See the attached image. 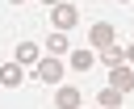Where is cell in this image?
<instances>
[{"label": "cell", "mask_w": 134, "mask_h": 109, "mask_svg": "<svg viewBox=\"0 0 134 109\" xmlns=\"http://www.w3.org/2000/svg\"><path fill=\"white\" fill-rule=\"evenodd\" d=\"M121 54H126V63L134 67V42H130V46H121Z\"/></svg>", "instance_id": "obj_12"}, {"label": "cell", "mask_w": 134, "mask_h": 109, "mask_svg": "<svg viewBox=\"0 0 134 109\" xmlns=\"http://www.w3.org/2000/svg\"><path fill=\"white\" fill-rule=\"evenodd\" d=\"M46 50H50V59H59V54L67 50V34H59V29H54V34L46 38Z\"/></svg>", "instance_id": "obj_8"}, {"label": "cell", "mask_w": 134, "mask_h": 109, "mask_svg": "<svg viewBox=\"0 0 134 109\" xmlns=\"http://www.w3.org/2000/svg\"><path fill=\"white\" fill-rule=\"evenodd\" d=\"M100 105H105V109H117V105H121V92L105 88V92H100Z\"/></svg>", "instance_id": "obj_11"}, {"label": "cell", "mask_w": 134, "mask_h": 109, "mask_svg": "<svg viewBox=\"0 0 134 109\" xmlns=\"http://www.w3.org/2000/svg\"><path fill=\"white\" fill-rule=\"evenodd\" d=\"M46 4H59V0H46Z\"/></svg>", "instance_id": "obj_14"}, {"label": "cell", "mask_w": 134, "mask_h": 109, "mask_svg": "<svg viewBox=\"0 0 134 109\" xmlns=\"http://www.w3.org/2000/svg\"><path fill=\"white\" fill-rule=\"evenodd\" d=\"M50 17H54V29H59V34H71V29H75V21H80V8H71V4H63V0H59Z\"/></svg>", "instance_id": "obj_1"}, {"label": "cell", "mask_w": 134, "mask_h": 109, "mask_svg": "<svg viewBox=\"0 0 134 109\" xmlns=\"http://www.w3.org/2000/svg\"><path fill=\"white\" fill-rule=\"evenodd\" d=\"M8 4H25V0H8Z\"/></svg>", "instance_id": "obj_13"}, {"label": "cell", "mask_w": 134, "mask_h": 109, "mask_svg": "<svg viewBox=\"0 0 134 109\" xmlns=\"http://www.w3.org/2000/svg\"><path fill=\"white\" fill-rule=\"evenodd\" d=\"M109 88L126 96V92L134 88V67H130V63H121V67H109Z\"/></svg>", "instance_id": "obj_2"}, {"label": "cell", "mask_w": 134, "mask_h": 109, "mask_svg": "<svg viewBox=\"0 0 134 109\" xmlns=\"http://www.w3.org/2000/svg\"><path fill=\"white\" fill-rule=\"evenodd\" d=\"M38 59H42L38 42H21L17 46V67H38Z\"/></svg>", "instance_id": "obj_5"}, {"label": "cell", "mask_w": 134, "mask_h": 109, "mask_svg": "<svg viewBox=\"0 0 134 109\" xmlns=\"http://www.w3.org/2000/svg\"><path fill=\"white\" fill-rule=\"evenodd\" d=\"M92 63H96V54H92V50H71V67H75V71H88Z\"/></svg>", "instance_id": "obj_9"}, {"label": "cell", "mask_w": 134, "mask_h": 109, "mask_svg": "<svg viewBox=\"0 0 134 109\" xmlns=\"http://www.w3.org/2000/svg\"><path fill=\"white\" fill-rule=\"evenodd\" d=\"M100 63H105V67H121V63H126L121 46H105V50H100Z\"/></svg>", "instance_id": "obj_10"}, {"label": "cell", "mask_w": 134, "mask_h": 109, "mask_svg": "<svg viewBox=\"0 0 134 109\" xmlns=\"http://www.w3.org/2000/svg\"><path fill=\"white\" fill-rule=\"evenodd\" d=\"M21 80H25V71H21L17 63H4V67H0V84H4V88H17Z\"/></svg>", "instance_id": "obj_7"}, {"label": "cell", "mask_w": 134, "mask_h": 109, "mask_svg": "<svg viewBox=\"0 0 134 109\" xmlns=\"http://www.w3.org/2000/svg\"><path fill=\"white\" fill-rule=\"evenodd\" d=\"M88 42H92V50H105V46H113V25H109V21H96V25L88 29Z\"/></svg>", "instance_id": "obj_3"}, {"label": "cell", "mask_w": 134, "mask_h": 109, "mask_svg": "<svg viewBox=\"0 0 134 109\" xmlns=\"http://www.w3.org/2000/svg\"><path fill=\"white\" fill-rule=\"evenodd\" d=\"M121 4H130V0H121Z\"/></svg>", "instance_id": "obj_15"}, {"label": "cell", "mask_w": 134, "mask_h": 109, "mask_svg": "<svg viewBox=\"0 0 134 109\" xmlns=\"http://www.w3.org/2000/svg\"><path fill=\"white\" fill-rule=\"evenodd\" d=\"M54 105L59 109H80V88H71V84L67 88H54Z\"/></svg>", "instance_id": "obj_6"}, {"label": "cell", "mask_w": 134, "mask_h": 109, "mask_svg": "<svg viewBox=\"0 0 134 109\" xmlns=\"http://www.w3.org/2000/svg\"><path fill=\"white\" fill-rule=\"evenodd\" d=\"M34 71H38L42 84H59V80H63V63H59V59H38Z\"/></svg>", "instance_id": "obj_4"}]
</instances>
